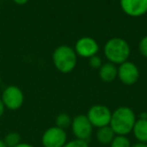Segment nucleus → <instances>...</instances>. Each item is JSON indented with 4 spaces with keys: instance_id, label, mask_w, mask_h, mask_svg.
I'll return each instance as SVG.
<instances>
[{
    "instance_id": "obj_19",
    "label": "nucleus",
    "mask_w": 147,
    "mask_h": 147,
    "mask_svg": "<svg viewBox=\"0 0 147 147\" xmlns=\"http://www.w3.org/2000/svg\"><path fill=\"white\" fill-rule=\"evenodd\" d=\"M89 59V65H90V67H93V69H99L101 67V65H103L102 59H101L98 55H94V57H90V59Z\"/></svg>"
},
{
    "instance_id": "obj_11",
    "label": "nucleus",
    "mask_w": 147,
    "mask_h": 147,
    "mask_svg": "<svg viewBox=\"0 0 147 147\" xmlns=\"http://www.w3.org/2000/svg\"><path fill=\"white\" fill-rule=\"evenodd\" d=\"M118 76V67L109 61L103 63L99 69V77L105 83H112Z\"/></svg>"
},
{
    "instance_id": "obj_23",
    "label": "nucleus",
    "mask_w": 147,
    "mask_h": 147,
    "mask_svg": "<svg viewBox=\"0 0 147 147\" xmlns=\"http://www.w3.org/2000/svg\"><path fill=\"white\" fill-rule=\"evenodd\" d=\"M132 147H147V143L137 142V143H135V144H132Z\"/></svg>"
},
{
    "instance_id": "obj_9",
    "label": "nucleus",
    "mask_w": 147,
    "mask_h": 147,
    "mask_svg": "<svg viewBox=\"0 0 147 147\" xmlns=\"http://www.w3.org/2000/svg\"><path fill=\"white\" fill-rule=\"evenodd\" d=\"M77 55L84 59H90L94 55H98L100 51L98 41L91 36H82L76 41L75 47Z\"/></svg>"
},
{
    "instance_id": "obj_10",
    "label": "nucleus",
    "mask_w": 147,
    "mask_h": 147,
    "mask_svg": "<svg viewBox=\"0 0 147 147\" xmlns=\"http://www.w3.org/2000/svg\"><path fill=\"white\" fill-rule=\"evenodd\" d=\"M120 7L130 17H141L147 13V0H119Z\"/></svg>"
},
{
    "instance_id": "obj_13",
    "label": "nucleus",
    "mask_w": 147,
    "mask_h": 147,
    "mask_svg": "<svg viewBox=\"0 0 147 147\" xmlns=\"http://www.w3.org/2000/svg\"><path fill=\"white\" fill-rule=\"evenodd\" d=\"M115 136H116V134H115L114 131L112 130V128L109 125L98 128L96 133H95L96 140L102 145H110V143L112 142Z\"/></svg>"
},
{
    "instance_id": "obj_17",
    "label": "nucleus",
    "mask_w": 147,
    "mask_h": 147,
    "mask_svg": "<svg viewBox=\"0 0 147 147\" xmlns=\"http://www.w3.org/2000/svg\"><path fill=\"white\" fill-rule=\"evenodd\" d=\"M63 147H90V146H89L88 141L80 140V139L75 138L73 140L67 141Z\"/></svg>"
},
{
    "instance_id": "obj_1",
    "label": "nucleus",
    "mask_w": 147,
    "mask_h": 147,
    "mask_svg": "<svg viewBox=\"0 0 147 147\" xmlns=\"http://www.w3.org/2000/svg\"><path fill=\"white\" fill-rule=\"evenodd\" d=\"M136 120V114L134 111L129 107L122 106L112 111L109 126L112 128L116 135L127 136L132 133Z\"/></svg>"
},
{
    "instance_id": "obj_12",
    "label": "nucleus",
    "mask_w": 147,
    "mask_h": 147,
    "mask_svg": "<svg viewBox=\"0 0 147 147\" xmlns=\"http://www.w3.org/2000/svg\"><path fill=\"white\" fill-rule=\"evenodd\" d=\"M132 133L137 142L147 143V118H139L136 120Z\"/></svg>"
},
{
    "instance_id": "obj_4",
    "label": "nucleus",
    "mask_w": 147,
    "mask_h": 147,
    "mask_svg": "<svg viewBox=\"0 0 147 147\" xmlns=\"http://www.w3.org/2000/svg\"><path fill=\"white\" fill-rule=\"evenodd\" d=\"M1 100L5 108L11 111H16L22 107L24 103V94L19 87L15 85L7 86L1 94Z\"/></svg>"
},
{
    "instance_id": "obj_3",
    "label": "nucleus",
    "mask_w": 147,
    "mask_h": 147,
    "mask_svg": "<svg viewBox=\"0 0 147 147\" xmlns=\"http://www.w3.org/2000/svg\"><path fill=\"white\" fill-rule=\"evenodd\" d=\"M51 59L57 71L61 74H69L76 67L78 55L74 47L67 45H61L55 49Z\"/></svg>"
},
{
    "instance_id": "obj_26",
    "label": "nucleus",
    "mask_w": 147,
    "mask_h": 147,
    "mask_svg": "<svg viewBox=\"0 0 147 147\" xmlns=\"http://www.w3.org/2000/svg\"><path fill=\"white\" fill-rule=\"evenodd\" d=\"M0 12H1V3H0Z\"/></svg>"
},
{
    "instance_id": "obj_21",
    "label": "nucleus",
    "mask_w": 147,
    "mask_h": 147,
    "mask_svg": "<svg viewBox=\"0 0 147 147\" xmlns=\"http://www.w3.org/2000/svg\"><path fill=\"white\" fill-rule=\"evenodd\" d=\"M12 1L17 5H24L28 2V0H12Z\"/></svg>"
},
{
    "instance_id": "obj_20",
    "label": "nucleus",
    "mask_w": 147,
    "mask_h": 147,
    "mask_svg": "<svg viewBox=\"0 0 147 147\" xmlns=\"http://www.w3.org/2000/svg\"><path fill=\"white\" fill-rule=\"evenodd\" d=\"M5 106H4V104H3V102H2V100H1V98H0V118L3 116V114H4V112H5Z\"/></svg>"
},
{
    "instance_id": "obj_25",
    "label": "nucleus",
    "mask_w": 147,
    "mask_h": 147,
    "mask_svg": "<svg viewBox=\"0 0 147 147\" xmlns=\"http://www.w3.org/2000/svg\"><path fill=\"white\" fill-rule=\"evenodd\" d=\"M1 81H2V77H1V74H0V84H1Z\"/></svg>"
},
{
    "instance_id": "obj_2",
    "label": "nucleus",
    "mask_w": 147,
    "mask_h": 147,
    "mask_svg": "<svg viewBox=\"0 0 147 147\" xmlns=\"http://www.w3.org/2000/svg\"><path fill=\"white\" fill-rule=\"evenodd\" d=\"M103 53L109 63L119 65L129 59L131 49L126 39L112 37L106 41L103 47Z\"/></svg>"
},
{
    "instance_id": "obj_24",
    "label": "nucleus",
    "mask_w": 147,
    "mask_h": 147,
    "mask_svg": "<svg viewBox=\"0 0 147 147\" xmlns=\"http://www.w3.org/2000/svg\"><path fill=\"white\" fill-rule=\"evenodd\" d=\"M0 147H7L6 145H5V143L3 142L2 139H0Z\"/></svg>"
},
{
    "instance_id": "obj_7",
    "label": "nucleus",
    "mask_w": 147,
    "mask_h": 147,
    "mask_svg": "<svg viewBox=\"0 0 147 147\" xmlns=\"http://www.w3.org/2000/svg\"><path fill=\"white\" fill-rule=\"evenodd\" d=\"M67 142V134L65 129L51 126L43 132L41 144L43 147H63Z\"/></svg>"
},
{
    "instance_id": "obj_14",
    "label": "nucleus",
    "mask_w": 147,
    "mask_h": 147,
    "mask_svg": "<svg viewBox=\"0 0 147 147\" xmlns=\"http://www.w3.org/2000/svg\"><path fill=\"white\" fill-rule=\"evenodd\" d=\"M2 140L7 147H15V146H17L19 143H21V136L19 133L15 132V131H12V132L7 133Z\"/></svg>"
},
{
    "instance_id": "obj_5",
    "label": "nucleus",
    "mask_w": 147,
    "mask_h": 147,
    "mask_svg": "<svg viewBox=\"0 0 147 147\" xmlns=\"http://www.w3.org/2000/svg\"><path fill=\"white\" fill-rule=\"evenodd\" d=\"M112 111L107 106L102 104H96L90 107L87 112L86 116L88 117L94 128H101V127L108 126L110 124Z\"/></svg>"
},
{
    "instance_id": "obj_22",
    "label": "nucleus",
    "mask_w": 147,
    "mask_h": 147,
    "mask_svg": "<svg viewBox=\"0 0 147 147\" xmlns=\"http://www.w3.org/2000/svg\"><path fill=\"white\" fill-rule=\"evenodd\" d=\"M15 147H34L32 144H29V143H26V142H21V143H19L17 146H15Z\"/></svg>"
},
{
    "instance_id": "obj_16",
    "label": "nucleus",
    "mask_w": 147,
    "mask_h": 147,
    "mask_svg": "<svg viewBox=\"0 0 147 147\" xmlns=\"http://www.w3.org/2000/svg\"><path fill=\"white\" fill-rule=\"evenodd\" d=\"M110 147H132V143L127 136L116 135L110 143Z\"/></svg>"
},
{
    "instance_id": "obj_6",
    "label": "nucleus",
    "mask_w": 147,
    "mask_h": 147,
    "mask_svg": "<svg viewBox=\"0 0 147 147\" xmlns=\"http://www.w3.org/2000/svg\"><path fill=\"white\" fill-rule=\"evenodd\" d=\"M71 129L76 139L88 141L92 136L94 127L92 126L86 115L80 114L71 119Z\"/></svg>"
},
{
    "instance_id": "obj_15",
    "label": "nucleus",
    "mask_w": 147,
    "mask_h": 147,
    "mask_svg": "<svg viewBox=\"0 0 147 147\" xmlns=\"http://www.w3.org/2000/svg\"><path fill=\"white\" fill-rule=\"evenodd\" d=\"M71 119L73 118L69 114H67V113H59L55 117V126L65 130L67 127H71Z\"/></svg>"
},
{
    "instance_id": "obj_8",
    "label": "nucleus",
    "mask_w": 147,
    "mask_h": 147,
    "mask_svg": "<svg viewBox=\"0 0 147 147\" xmlns=\"http://www.w3.org/2000/svg\"><path fill=\"white\" fill-rule=\"evenodd\" d=\"M122 84L126 86H132L138 82L140 78V71L136 63L133 61H127L118 65V76Z\"/></svg>"
},
{
    "instance_id": "obj_18",
    "label": "nucleus",
    "mask_w": 147,
    "mask_h": 147,
    "mask_svg": "<svg viewBox=\"0 0 147 147\" xmlns=\"http://www.w3.org/2000/svg\"><path fill=\"white\" fill-rule=\"evenodd\" d=\"M138 51L143 57L147 59V35L143 36L138 43Z\"/></svg>"
}]
</instances>
